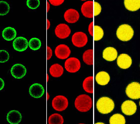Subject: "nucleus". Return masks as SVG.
<instances>
[{"label": "nucleus", "mask_w": 140, "mask_h": 124, "mask_svg": "<svg viewBox=\"0 0 140 124\" xmlns=\"http://www.w3.org/2000/svg\"><path fill=\"white\" fill-rule=\"evenodd\" d=\"M28 42L27 40L22 37H19L13 41V46L16 50L22 52L25 50L27 48Z\"/></svg>", "instance_id": "obj_12"}, {"label": "nucleus", "mask_w": 140, "mask_h": 124, "mask_svg": "<svg viewBox=\"0 0 140 124\" xmlns=\"http://www.w3.org/2000/svg\"><path fill=\"white\" fill-rule=\"evenodd\" d=\"M52 56V51L51 48L47 46V60H49Z\"/></svg>", "instance_id": "obj_34"}, {"label": "nucleus", "mask_w": 140, "mask_h": 124, "mask_svg": "<svg viewBox=\"0 0 140 124\" xmlns=\"http://www.w3.org/2000/svg\"><path fill=\"white\" fill-rule=\"evenodd\" d=\"M140 85L137 82H133L129 84L126 87V93L129 98L137 99L140 98Z\"/></svg>", "instance_id": "obj_5"}, {"label": "nucleus", "mask_w": 140, "mask_h": 124, "mask_svg": "<svg viewBox=\"0 0 140 124\" xmlns=\"http://www.w3.org/2000/svg\"><path fill=\"white\" fill-rule=\"evenodd\" d=\"M49 95L48 94V93H47V100H48V99L49 98Z\"/></svg>", "instance_id": "obj_39"}, {"label": "nucleus", "mask_w": 140, "mask_h": 124, "mask_svg": "<svg viewBox=\"0 0 140 124\" xmlns=\"http://www.w3.org/2000/svg\"><path fill=\"white\" fill-rule=\"evenodd\" d=\"M49 80V76L47 74V82Z\"/></svg>", "instance_id": "obj_40"}, {"label": "nucleus", "mask_w": 140, "mask_h": 124, "mask_svg": "<svg viewBox=\"0 0 140 124\" xmlns=\"http://www.w3.org/2000/svg\"><path fill=\"white\" fill-rule=\"evenodd\" d=\"M40 40L38 38H33L30 40L29 42V46L30 48L33 50L39 49L41 46Z\"/></svg>", "instance_id": "obj_27"}, {"label": "nucleus", "mask_w": 140, "mask_h": 124, "mask_svg": "<svg viewBox=\"0 0 140 124\" xmlns=\"http://www.w3.org/2000/svg\"><path fill=\"white\" fill-rule=\"evenodd\" d=\"M12 76L17 79H20L26 75L27 70L25 67L21 64H16L12 67L10 70Z\"/></svg>", "instance_id": "obj_10"}, {"label": "nucleus", "mask_w": 140, "mask_h": 124, "mask_svg": "<svg viewBox=\"0 0 140 124\" xmlns=\"http://www.w3.org/2000/svg\"><path fill=\"white\" fill-rule=\"evenodd\" d=\"M84 89L87 93H93V77L90 76L86 78L83 83Z\"/></svg>", "instance_id": "obj_23"}, {"label": "nucleus", "mask_w": 140, "mask_h": 124, "mask_svg": "<svg viewBox=\"0 0 140 124\" xmlns=\"http://www.w3.org/2000/svg\"><path fill=\"white\" fill-rule=\"evenodd\" d=\"M51 75L55 78L59 77L63 74L64 69L62 66L58 63H55L52 65L49 69Z\"/></svg>", "instance_id": "obj_21"}, {"label": "nucleus", "mask_w": 140, "mask_h": 124, "mask_svg": "<svg viewBox=\"0 0 140 124\" xmlns=\"http://www.w3.org/2000/svg\"><path fill=\"white\" fill-rule=\"evenodd\" d=\"M110 124H125V120L124 116L119 114H116L111 117L109 120Z\"/></svg>", "instance_id": "obj_26"}, {"label": "nucleus", "mask_w": 140, "mask_h": 124, "mask_svg": "<svg viewBox=\"0 0 140 124\" xmlns=\"http://www.w3.org/2000/svg\"><path fill=\"white\" fill-rule=\"evenodd\" d=\"M96 106L99 112L103 114H107L113 110L114 107V104L110 98L107 97H102L98 100Z\"/></svg>", "instance_id": "obj_2"}, {"label": "nucleus", "mask_w": 140, "mask_h": 124, "mask_svg": "<svg viewBox=\"0 0 140 124\" xmlns=\"http://www.w3.org/2000/svg\"><path fill=\"white\" fill-rule=\"evenodd\" d=\"M47 12H48L50 9V4H49V2L47 1Z\"/></svg>", "instance_id": "obj_38"}, {"label": "nucleus", "mask_w": 140, "mask_h": 124, "mask_svg": "<svg viewBox=\"0 0 140 124\" xmlns=\"http://www.w3.org/2000/svg\"><path fill=\"white\" fill-rule=\"evenodd\" d=\"M74 105L75 108L81 112L89 111L93 105L92 99L89 95L83 94L78 96L76 99Z\"/></svg>", "instance_id": "obj_1"}, {"label": "nucleus", "mask_w": 140, "mask_h": 124, "mask_svg": "<svg viewBox=\"0 0 140 124\" xmlns=\"http://www.w3.org/2000/svg\"><path fill=\"white\" fill-rule=\"evenodd\" d=\"M47 30L49 29L50 26V22L49 20L47 19Z\"/></svg>", "instance_id": "obj_37"}, {"label": "nucleus", "mask_w": 140, "mask_h": 124, "mask_svg": "<svg viewBox=\"0 0 140 124\" xmlns=\"http://www.w3.org/2000/svg\"><path fill=\"white\" fill-rule=\"evenodd\" d=\"M122 112L125 115H131L134 114L137 110V106L133 101L128 100L124 101L121 106Z\"/></svg>", "instance_id": "obj_11"}, {"label": "nucleus", "mask_w": 140, "mask_h": 124, "mask_svg": "<svg viewBox=\"0 0 140 124\" xmlns=\"http://www.w3.org/2000/svg\"><path fill=\"white\" fill-rule=\"evenodd\" d=\"M117 52L115 48L112 47H108L105 48L103 52V57L106 60L111 61L116 58Z\"/></svg>", "instance_id": "obj_18"}, {"label": "nucleus", "mask_w": 140, "mask_h": 124, "mask_svg": "<svg viewBox=\"0 0 140 124\" xmlns=\"http://www.w3.org/2000/svg\"><path fill=\"white\" fill-rule=\"evenodd\" d=\"M93 21L91 22L89 26L88 31L90 34L93 37Z\"/></svg>", "instance_id": "obj_35"}, {"label": "nucleus", "mask_w": 140, "mask_h": 124, "mask_svg": "<svg viewBox=\"0 0 140 124\" xmlns=\"http://www.w3.org/2000/svg\"><path fill=\"white\" fill-rule=\"evenodd\" d=\"M64 0H49V1L50 3L52 5L54 6H58L62 4L64 1Z\"/></svg>", "instance_id": "obj_33"}, {"label": "nucleus", "mask_w": 140, "mask_h": 124, "mask_svg": "<svg viewBox=\"0 0 140 124\" xmlns=\"http://www.w3.org/2000/svg\"><path fill=\"white\" fill-rule=\"evenodd\" d=\"M39 0H27V6L30 9H35L38 8L40 5Z\"/></svg>", "instance_id": "obj_30"}, {"label": "nucleus", "mask_w": 140, "mask_h": 124, "mask_svg": "<svg viewBox=\"0 0 140 124\" xmlns=\"http://www.w3.org/2000/svg\"><path fill=\"white\" fill-rule=\"evenodd\" d=\"M83 61L89 65L93 64V50L89 49L86 50L83 55Z\"/></svg>", "instance_id": "obj_25"}, {"label": "nucleus", "mask_w": 140, "mask_h": 124, "mask_svg": "<svg viewBox=\"0 0 140 124\" xmlns=\"http://www.w3.org/2000/svg\"><path fill=\"white\" fill-rule=\"evenodd\" d=\"M71 33V30L67 24L60 23L58 25L55 29L56 36L60 39H65L68 37Z\"/></svg>", "instance_id": "obj_8"}, {"label": "nucleus", "mask_w": 140, "mask_h": 124, "mask_svg": "<svg viewBox=\"0 0 140 124\" xmlns=\"http://www.w3.org/2000/svg\"><path fill=\"white\" fill-rule=\"evenodd\" d=\"M94 16H96L100 13L101 11V7L100 5L96 2L94 1Z\"/></svg>", "instance_id": "obj_32"}, {"label": "nucleus", "mask_w": 140, "mask_h": 124, "mask_svg": "<svg viewBox=\"0 0 140 124\" xmlns=\"http://www.w3.org/2000/svg\"><path fill=\"white\" fill-rule=\"evenodd\" d=\"M0 15L4 16L7 14L9 12L10 7L8 4L6 2L0 1Z\"/></svg>", "instance_id": "obj_28"}, {"label": "nucleus", "mask_w": 140, "mask_h": 124, "mask_svg": "<svg viewBox=\"0 0 140 124\" xmlns=\"http://www.w3.org/2000/svg\"><path fill=\"white\" fill-rule=\"evenodd\" d=\"M81 12L85 17L92 18L93 17V2L88 1L84 2L82 5Z\"/></svg>", "instance_id": "obj_15"}, {"label": "nucleus", "mask_w": 140, "mask_h": 124, "mask_svg": "<svg viewBox=\"0 0 140 124\" xmlns=\"http://www.w3.org/2000/svg\"><path fill=\"white\" fill-rule=\"evenodd\" d=\"M117 63L120 68L125 69L130 66L132 63V60L131 57L127 54H122L118 57Z\"/></svg>", "instance_id": "obj_13"}, {"label": "nucleus", "mask_w": 140, "mask_h": 124, "mask_svg": "<svg viewBox=\"0 0 140 124\" xmlns=\"http://www.w3.org/2000/svg\"><path fill=\"white\" fill-rule=\"evenodd\" d=\"M95 80L98 84L104 85L108 84L110 81V77L107 73L104 71H101L97 74Z\"/></svg>", "instance_id": "obj_20"}, {"label": "nucleus", "mask_w": 140, "mask_h": 124, "mask_svg": "<svg viewBox=\"0 0 140 124\" xmlns=\"http://www.w3.org/2000/svg\"><path fill=\"white\" fill-rule=\"evenodd\" d=\"M17 34L15 30L13 28L8 27L3 30L2 36L4 39L7 41H11L15 38Z\"/></svg>", "instance_id": "obj_19"}, {"label": "nucleus", "mask_w": 140, "mask_h": 124, "mask_svg": "<svg viewBox=\"0 0 140 124\" xmlns=\"http://www.w3.org/2000/svg\"><path fill=\"white\" fill-rule=\"evenodd\" d=\"M81 66L80 62L77 58L71 57L67 59L64 63L65 68L68 72L74 73L78 71Z\"/></svg>", "instance_id": "obj_7"}, {"label": "nucleus", "mask_w": 140, "mask_h": 124, "mask_svg": "<svg viewBox=\"0 0 140 124\" xmlns=\"http://www.w3.org/2000/svg\"><path fill=\"white\" fill-rule=\"evenodd\" d=\"M71 41L75 46L81 47L87 44L88 41V37L86 34L83 32H77L72 35Z\"/></svg>", "instance_id": "obj_6"}, {"label": "nucleus", "mask_w": 140, "mask_h": 124, "mask_svg": "<svg viewBox=\"0 0 140 124\" xmlns=\"http://www.w3.org/2000/svg\"><path fill=\"white\" fill-rule=\"evenodd\" d=\"M7 121L11 124H17L21 121L22 116L20 113L15 110L10 111L7 116Z\"/></svg>", "instance_id": "obj_17"}, {"label": "nucleus", "mask_w": 140, "mask_h": 124, "mask_svg": "<svg viewBox=\"0 0 140 124\" xmlns=\"http://www.w3.org/2000/svg\"><path fill=\"white\" fill-rule=\"evenodd\" d=\"M124 4L125 8L130 11H136L140 8V0H125Z\"/></svg>", "instance_id": "obj_22"}, {"label": "nucleus", "mask_w": 140, "mask_h": 124, "mask_svg": "<svg viewBox=\"0 0 140 124\" xmlns=\"http://www.w3.org/2000/svg\"><path fill=\"white\" fill-rule=\"evenodd\" d=\"M0 90H1L3 88L4 86V82L3 80L1 78H0Z\"/></svg>", "instance_id": "obj_36"}, {"label": "nucleus", "mask_w": 140, "mask_h": 124, "mask_svg": "<svg viewBox=\"0 0 140 124\" xmlns=\"http://www.w3.org/2000/svg\"><path fill=\"white\" fill-rule=\"evenodd\" d=\"M104 35L102 29L98 25L94 26V39L95 41H98L101 39Z\"/></svg>", "instance_id": "obj_29"}, {"label": "nucleus", "mask_w": 140, "mask_h": 124, "mask_svg": "<svg viewBox=\"0 0 140 124\" xmlns=\"http://www.w3.org/2000/svg\"><path fill=\"white\" fill-rule=\"evenodd\" d=\"M68 104L67 98L63 95H58L54 97L52 102L53 108L58 111H62L65 110Z\"/></svg>", "instance_id": "obj_4"}, {"label": "nucleus", "mask_w": 140, "mask_h": 124, "mask_svg": "<svg viewBox=\"0 0 140 124\" xmlns=\"http://www.w3.org/2000/svg\"><path fill=\"white\" fill-rule=\"evenodd\" d=\"M48 122L49 124H62L64 122V119L61 115L55 113L49 117Z\"/></svg>", "instance_id": "obj_24"}, {"label": "nucleus", "mask_w": 140, "mask_h": 124, "mask_svg": "<svg viewBox=\"0 0 140 124\" xmlns=\"http://www.w3.org/2000/svg\"><path fill=\"white\" fill-rule=\"evenodd\" d=\"M116 35L119 39L123 41H127L133 37L134 31L130 25L124 24L120 25L117 29Z\"/></svg>", "instance_id": "obj_3"}, {"label": "nucleus", "mask_w": 140, "mask_h": 124, "mask_svg": "<svg viewBox=\"0 0 140 124\" xmlns=\"http://www.w3.org/2000/svg\"><path fill=\"white\" fill-rule=\"evenodd\" d=\"M55 54L58 58L65 59L67 58L70 54L71 51L69 47L65 44H60L56 47Z\"/></svg>", "instance_id": "obj_9"}, {"label": "nucleus", "mask_w": 140, "mask_h": 124, "mask_svg": "<svg viewBox=\"0 0 140 124\" xmlns=\"http://www.w3.org/2000/svg\"><path fill=\"white\" fill-rule=\"evenodd\" d=\"M29 92L31 96L35 98H39L43 95L44 90L42 85L38 83H35L30 87Z\"/></svg>", "instance_id": "obj_16"}, {"label": "nucleus", "mask_w": 140, "mask_h": 124, "mask_svg": "<svg viewBox=\"0 0 140 124\" xmlns=\"http://www.w3.org/2000/svg\"><path fill=\"white\" fill-rule=\"evenodd\" d=\"M64 17L65 20L67 22L74 23L78 20L80 15L77 10L71 8L68 9L65 12Z\"/></svg>", "instance_id": "obj_14"}, {"label": "nucleus", "mask_w": 140, "mask_h": 124, "mask_svg": "<svg viewBox=\"0 0 140 124\" xmlns=\"http://www.w3.org/2000/svg\"><path fill=\"white\" fill-rule=\"evenodd\" d=\"M0 62H4L8 60L9 56L8 53L7 51L4 50H1L0 51Z\"/></svg>", "instance_id": "obj_31"}]
</instances>
